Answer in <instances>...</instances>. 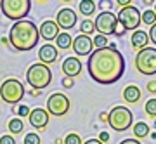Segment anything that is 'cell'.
Here are the masks:
<instances>
[{"label": "cell", "instance_id": "obj_1", "mask_svg": "<svg viewBox=\"0 0 156 144\" xmlns=\"http://www.w3.org/2000/svg\"><path fill=\"white\" fill-rule=\"evenodd\" d=\"M87 70L94 82L111 85L125 73V57L118 49H95L87 59Z\"/></svg>", "mask_w": 156, "mask_h": 144}, {"label": "cell", "instance_id": "obj_2", "mask_svg": "<svg viewBox=\"0 0 156 144\" xmlns=\"http://www.w3.org/2000/svg\"><path fill=\"white\" fill-rule=\"evenodd\" d=\"M40 40L38 26L30 19H21L16 21L11 26L9 31V44L17 50V52H28L35 49Z\"/></svg>", "mask_w": 156, "mask_h": 144}, {"label": "cell", "instance_id": "obj_3", "mask_svg": "<svg viewBox=\"0 0 156 144\" xmlns=\"http://www.w3.org/2000/svg\"><path fill=\"white\" fill-rule=\"evenodd\" d=\"M26 80L31 85V89L42 90L49 87L50 80H52V70L44 63H33L26 71Z\"/></svg>", "mask_w": 156, "mask_h": 144}, {"label": "cell", "instance_id": "obj_4", "mask_svg": "<svg viewBox=\"0 0 156 144\" xmlns=\"http://www.w3.org/2000/svg\"><path fill=\"white\" fill-rule=\"evenodd\" d=\"M26 95V89L21 80L17 78H7L0 85V97L7 104H17L21 103L23 97Z\"/></svg>", "mask_w": 156, "mask_h": 144}, {"label": "cell", "instance_id": "obj_5", "mask_svg": "<svg viewBox=\"0 0 156 144\" xmlns=\"http://www.w3.org/2000/svg\"><path fill=\"white\" fill-rule=\"evenodd\" d=\"M0 9H2V14L7 19L21 21V19H24L30 14L31 2L30 0H2L0 2Z\"/></svg>", "mask_w": 156, "mask_h": 144}, {"label": "cell", "instance_id": "obj_6", "mask_svg": "<svg viewBox=\"0 0 156 144\" xmlns=\"http://www.w3.org/2000/svg\"><path fill=\"white\" fill-rule=\"evenodd\" d=\"M134 123V113L125 108V106H115L109 111V118H108V125L116 130V132H125L132 127Z\"/></svg>", "mask_w": 156, "mask_h": 144}, {"label": "cell", "instance_id": "obj_7", "mask_svg": "<svg viewBox=\"0 0 156 144\" xmlns=\"http://www.w3.org/2000/svg\"><path fill=\"white\" fill-rule=\"evenodd\" d=\"M135 70L146 77L156 75V47H146L135 54Z\"/></svg>", "mask_w": 156, "mask_h": 144}, {"label": "cell", "instance_id": "obj_8", "mask_svg": "<svg viewBox=\"0 0 156 144\" xmlns=\"http://www.w3.org/2000/svg\"><path fill=\"white\" fill-rule=\"evenodd\" d=\"M118 23L122 24L127 31H135L140 26V11L134 5H127L122 7L120 12L116 14Z\"/></svg>", "mask_w": 156, "mask_h": 144}, {"label": "cell", "instance_id": "obj_9", "mask_svg": "<svg viewBox=\"0 0 156 144\" xmlns=\"http://www.w3.org/2000/svg\"><path fill=\"white\" fill-rule=\"evenodd\" d=\"M69 106H71V103H69L66 94L54 92L47 99V113L52 115V117H62L69 111Z\"/></svg>", "mask_w": 156, "mask_h": 144}, {"label": "cell", "instance_id": "obj_10", "mask_svg": "<svg viewBox=\"0 0 156 144\" xmlns=\"http://www.w3.org/2000/svg\"><path fill=\"white\" fill-rule=\"evenodd\" d=\"M94 24H95V30L99 31V35L109 37V35H115V30H116V26H118V17H116L115 12L104 11L95 17Z\"/></svg>", "mask_w": 156, "mask_h": 144}, {"label": "cell", "instance_id": "obj_11", "mask_svg": "<svg viewBox=\"0 0 156 144\" xmlns=\"http://www.w3.org/2000/svg\"><path fill=\"white\" fill-rule=\"evenodd\" d=\"M78 21V16H76V11H73L69 7H64L61 11L57 12L56 16V23L57 26L62 28V30H71Z\"/></svg>", "mask_w": 156, "mask_h": 144}, {"label": "cell", "instance_id": "obj_12", "mask_svg": "<svg viewBox=\"0 0 156 144\" xmlns=\"http://www.w3.org/2000/svg\"><path fill=\"white\" fill-rule=\"evenodd\" d=\"M71 49L76 56H90L92 54V49H94V42H92L90 37L80 33L76 38H73Z\"/></svg>", "mask_w": 156, "mask_h": 144}, {"label": "cell", "instance_id": "obj_13", "mask_svg": "<svg viewBox=\"0 0 156 144\" xmlns=\"http://www.w3.org/2000/svg\"><path fill=\"white\" fill-rule=\"evenodd\" d=\"M38 31H40V38L45 40L47 44H50L52 40H56L57 35L61 33V31H59V26H57V23L52 21V19H45V21L38 26Z\"/></svg>", "mask_w": 156, "mask_h": 144}, {"label": "cell", "instance_id": "obj_14", "mask_svg": "<svg viewBox=\"0 0 156 144\" xmlns=\"http://www.w3.org/2000/svg\"><path fill=\"white\" fill-rule=\"evenodd\" d=\"M28 120H30V123H31V127L38 128V130H44V128L49 125V113H47V110H44V108H33L31 113H30Z\"/></svg>", "mask_w": 156, "mask_h": 144}, {"label": "cell", "instance_id": "obj_15", "mask_svg": "<svg viewBox=\"0 0 156 144\" xmlns=\"http://www.w3.org/2000/svg\"><path fill=\"white\" fill-rule=\"evenodd\" d=\"M61 70H62V73H64V77L75 78V77H78V75L82 73V63H80L78 57L71 56V57H66V59L62 61Z\"/></svg>", "mask_w": 156, "mask_h": 144}, {"label": "cell", "instance_id": "obj_16", "mask_svg": "<svg viewBox=\"0 0 156 144\" xmlns=\"http://www.w3.org/2000/svg\"><path fill=\"white\" fill-rule=\"evenodd\" d=\"M57 56H59V52H57V47H54L52 44H45L40 47L38 50V59L40 63H44V64H52V63L57 61Z\"/></svg>", "mask_w": 156, "mask_h": 144}, {"label": "cell", "instance_id": "obj_17", "mask_svg": "<svg viewBox=\"0 0 156 144\" xmlns=\"http://www.w3.org/2000/svg\"><path fill=\"white\" fill-rule=\"evenodd\" d=\"M151 40H149V33H146V31H142V30H135L134 33H132V38H130V44H132V47H134L135 50H142L146 49V47H149Z\"/></svg>", "mask_w": 156, "mask_h": 144}, {"label": "cell", "instance_id": "obj_18", "mask_svg": "<svg viewBox=\"0 0 156 144\" xmlns=\"http://www.w3.org/2000/svg\"><path fill=\"white\" fill-rule=\"evenodd\" d=\"M140 89L137 85H127L125 89H123V99L125 103L128 104H135V103H139L140 101Z\"/></svg>", "mask_w": 156, "mask_h": 144}, {"label": "cell", "instance_id": "obj_19", "mask_svg": "<svg viewBox=\"0 0 156 144\" xmlns=\"http://www.w3.org/2000/svg\"><path fill=\"white\" fill-rule=\"evenodd\" d=\"M56 45H57V49H61V50H66L69 49L73 45V37L69 33H66V31H62V33L57 35V38H56Z\"/></svg>", "mask_w": 156, "mask_h": 144}, {"label": "cell", "instance_id": "obj_20", "mask_svg": "<svg viewBox=\"0 0 156 144\" xmlns=\"http://www.w3.org/2000/svg\"><path fill=\"white\" fill-rule=\"evenodd\" d=\"M134 135L135 139L139 141V139L142 137H147V135H151V130H149V125L146 122H137L134 123Z\"/></svg>", "mask_w": 156, "mask_h": 144}, {"label": "cell", "instance_id": "obj_21", "mask_svg": "<svg viewBox=\"0 0 156 144\" xmlns=\"http://www.w3.org/2000/svg\"><path fill=\"white\" fill-rule=\"evenodd\" d=\"M95 7H97V4H95L94 0H82L78 4V11L82 12L83 16H92L95 12Z\"/></svg>", "mask_w": 156, "mask_h": 144}, {"label": "cell", "instance_id": "obj_22", "mask_svg": "<svg viewBox=\"0 0 156 144\" xmlns=\"http://www.w3.org/2000/svg\"><path fill=\"white\" fill-rule=\"evenodd\" d=\"M7 128H9V132L14 134V135H17V134L23 132V128H24V122H23L21 118H11L9 120V123H7Z\"/></svg>", "mask_w": 156, "mask_h": 144}, {"label": "cell", "instance_id": "obj_23", "mask_svg": "<svg viewBox=\"0 0 156 144\" xmlns=\"http://www.w3.org/2000/svg\"><path fill=\"white\" fill-rule=\"evenodd\" d=\"M140 23L142 24H154L156 23V12L153 9H147V11H142L140 12Z\"/></svg>", "mask_w": 156, "mask_h": 144}, {"label": "cell", "instance_id": "obj_24", "mask_svg": "<svg viewBox=\"0 0 156 144\" xmlns=\"http://www.w3.org/2000/svg\"><path fill=\"white\" fill-rule=\"evenodd\" d=\"M80 31H82V35L90 37V35L95 31V24L90 21V19H83V21H82V24H80Z\"/></svg>", "mask_w": 156, "mask_h": 144}, {"label": "cell", "instance_id": "obj_25", "mask_svg": "<svg viewBox=\"0 0 156 144\" xmlns=\"http://www.w3.org/2000/svg\"><path fill=\"white\" fill-rule=\"evenodd\" d=\"M144 111H146V115H147V117L156 118V97H151V99L146 101Z\"/></svg>", "mask_w": 156, "mask_h": 144}, {"label": "cell", "instance_id": "obj_26", "mask_svg": "<svg viewBox=\"0 0 156 144\" xmlns=\"http://www.w3.org/2000/svg\"><path fill=\"white\" fill-rule=\"evenodd\" d=\"M92 42H94V50L95 49H106L108 45H109V40H108V37H104V35H95L94 38H92Z\"/></svg>", "mask_w": 156, "mask_h": 144}, {"label": "cell", "instance_id": "obj_27", "mask_svg": "<svg viewBox=\"0 0 156 144\" xmlns=\"http://www.w3.org/2000/svg\"><path fill=\"white\" fill-rule=\"evenodd\" d=\"M23 144H42V139H40L38 134L35 132H30L24 135V139H23Z\"/></svg>", "mask_w": 156, "mask_h": 144}, {"label": "cell", "instance_id": "obj_28", "mask_svg": "<svg viewBox=\"0 0 156 144\" xmlns=\"http://www.w3.org/2000/svg\"><path fill=\"white\" fill-rule=\"evenodd\" d=\"M64 144H83V142H82V137L76 132H71L64 137Z\"/></svg>", "mask_w": 156, "mask_h": 144}, {"label": "cell", "instance_id": "obj_29", "mask_svg": "<svg viewBox=\"0 0 156 144\" xmlns=\"http://www.w3.org/2000/svg\"><path fill=\"white\" fill-rule=\"evenodd\" d=\"M17 118H26V117H30V113H31V110H30L28 106H24V104H21V106H17Z\"/></svg>", "mask_w": 156, "mask_h": 144}, {"label": "cell", "instance_id": "obj_30", "mask_svg": "<svg viewBox=\"0 0 156 144\" xmlns=\"http://www.w3.org/2000/svg\"><path fill=\"white\" fill-rule=\"evenodd\" d=\"M0 144H16V139H14V135H2L0 137Z\"/></svg>", "mask_w": 156, "mask_h": 144}, {"label": "cell", "instance_id": "obj_31", "mask_svg": "<svg viewBox=\"0 0 156 144\" xmlns=\"http://www.w3.org/2000/svg\"><path fill=\"white\" fill-rule=\"evenodd\" d=\"M62 87H64V89H73V87H75V80H73V78H68V77H64L62 78Z\"/></svg>", "mask_w": 156, "mask_h": 144}, {"label": "cell", "instance_id": "obj_32", "mask_svg": "<svg viewBox=\"0 0 156 144\" xmlns=\"http://www.w3.org/2000/svg\"><path fill=\"white\" fill-rule=\"evenodd\" d=\"M146 89H147V92H149V94H156V80H149Z\"/></svg>", "mask_w": 156, "mask_h": 144}, {"label": "cell", "instance_id": "obj_33", "mask_svg": "<svg viewBox=\"0 0 156 144\" xmlns=\"http://www.w3.org/2000/svg\"><path fill=\"white\" fill-rule=\"evenodd\" d=\"M125 33H127V30H125V28H123L122 24L118 23L116 30H115V37H118V38H120V37H123V35H125Z\"/></svg>", "mask_w": 156, "mask_h": 144}, {"label": "cell", "instance_id": "obj_34", "mask_svg": "<svg viewBox=\"0 0 156 144\" xmlns=\"http://www.w3.org/2000/svg\"><path fill=\"white\" fill-rule=\"evenodd\" d=\"M149 40L156 45V23L151 26V30H149Z\"/></svg>", "mask_w": 156, "mask_h": 144}, {"label": "cell", "instance_id": "obj_35", "mask_svg": "<svg viewBox=\"0 0 156 144\" xmlns=\"http://www.w3.org/2000/svg\"><path fill=\"white\" fill-rule=\"evenodd\" d=\"M99 141L102 144H108V141H109V134H108L106 130H102V132L99 134Z\"/></svg>", "mask_w": 156, "mask_h": 144}, {"label": "cell", "instance_id": "obj_36", "mask_svg": "<svg viewBox=\"0 0 156 144\" xmlns=\"http://www.w3.org/2000/svg\"><path fill=\"white\" fill-rule=\"evenodd\" d=\"M120 144H140V142L137 141V139H123Z\"/></svg>", "mask_w": 156, "mask_h": 144}, {"label": "cell", "instance_id": "obj_37", "mask_svg": "<svg viewBox=\"0 0 156 144\" xmlns=\"http://www.w3.org/2000/svg\"><path fill=\"white\" fill-rule=\"evenodd\" d=\"M108 118H109V113H101L99 115V120L102 123H108Z\"/></svg>", "mask_w": 156, "mask_h": 144}, {"label": "cell", "instance_id": "obj_38", "mask_svg": "<svg viewBox=\"0 0 156 144\" xmlns=\"http://www.w3.org/2000/svg\"><path fill=\"white\" fill-rule=\"evenodd\" d=\"M28 94H30V95H31V97H38V95H40V94H42V90H37V89H31V90H30V92H28Z\"/></svg>", "mask_w": 156, "mask_h": 144}, {"label": "cell", "instance_id": "obj_39", "mask_svg": "<svg viewBox=\"0 0 156 144\" xmlns=\"http://www.w3.org/2000/svg\"><path fill=\"white\" fill-rule=\"evenodd\" d=\"M83 144H102V142H101L99 139H89V141H85Z\"/></svg>", "mask_w": 156, "mask_h": 144}, {"label": "cell", "instance_id": "obj_40", "mask_svg": "<svg viewBox=\"0 0 156 144\" xmlns=\"http://www.w3.org/2000/svg\"><path fill=\"white\" fill-rule=\"evenodd\" d=\"M0 42H2V44H4V45H9V40H7V38H5V37H4V38L0 40Z\"/></svg>", "mask_w": 156, "mask_h": 144}, {"label": "cell", "instance_id": "obj_41", "mask_svg": "<svg viewBox=\"0 0 156 144\" xmlns=\"http://www.w3.org/2000/svg\"><path fill=\"white\" fill-rule=\"evenodd\" d=\"M56 144H64V141L62 139H56Z\"/></svg>", "mask_w": 156, "mask_h": 144}, {"label": "cell", "instance_id": "obj_42", "mask_svg": "<svg viewBox=\"0 0 156 144\" xmlns=\"http://www.w3.org/2000/svg\"><path fill=\"white\" fill-rule=\"evenodd\" d=\"M149 137H151V139H156V132H153V134L149 135Z\"/></svg>", "mask_w": 156, "mask_h": 144}, {"label": "cell", "instance_id": "obj_43", "mask_svg": "<svg viewBox=\"0 0 156 144\" xmlns=\"http://www.w3.org/2000/svg\"><path fill=\"white\" fill-rule=\"evenodd\" d=\"M153 11H154V12H156V4H154V9H153Z\"/></svg>", "mask_w": 156, "mask_h": 144}, {"label": "cell", "instance_id": "obj_44", "mask_svg": "<svg viewBox=\"0 0 156 144\" xmlns=\"http://www.w3.org/2000/svg\"><path fill=\"white\" fill-rule=\"evenodd\" d=\"M154 128H156V118H154Z\"/></svg>", "mask_w": 156, "mask_h": 144}, {"label": "cell", "instance_id": "obj_45", "mask_svg": "<svg viewBox=\"0 0 156 144\" xmlns=\"http://www.w3.org/2000/svg\"><path fill=\"white\" fill-rule=\"evenodd\" d=\"M0 113H2V111H0Z\"/></svg>", "mask_w": 156, "mask_h": 144}]
</instances>
